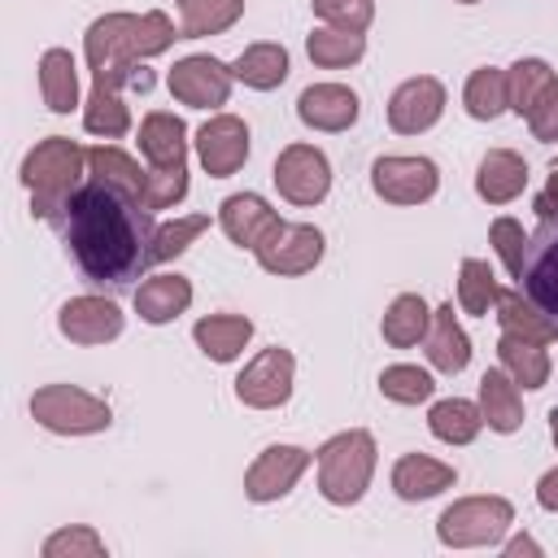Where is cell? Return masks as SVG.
Wrapping results in <instances>:
<instances>
[{
  "label": "cell",
  "instance_id": "ee69618b",
  "mask_svg": "<svg viewBox=\"0 0 558 558\" xmlns=\"http://www.w3.org/2000/svg\"><path fill=\"white\" fill-rule=\"evenodd\" d=\"M310 4H314V17L340 31H366L375 17V0H310Z\"/></svg>",
  "mask_w": 558,
  "mask_h": 558
},
{
  "label": "cell",
  "instance_id": "f907efd6",
  "mask_svg": "<svg viewBox=\"0 0 558 558\" xmlns=\"http://www.w3.org/2000/svg\"><path fill=\"white\" fill-rule=\"evenodd\" d=\"M458 4H480V0H458Z\"/></svg>",
  "mask_w": 558,
  "mask_h": 558
},
{
  "label": "cell",
  "instance_id": "f546056e",
  "mask_svg": "<svg viewBox=\"0 0 558 558\" xmlns=\"http://www.w3.org/2000/svg\"><path fill=\"white\" fill-rule=\"evenodd\" d=\"M244 0H179V39L222 35L240 22Z\"/></svg>",
  "mask_w": 558,
  "mask_h": 558
},
{
  "label": "cell",
  "instance_id": "f6af8a7d",
  "mask_svg": "<svg viewBox=\"0 0 558 558\" xmlns=\"http://www.w3.org/2000/svg\"><path fill=\"white\" fill-rule=\"evenodd\" d=\"M523 118H527L532 140H541V144H558V78L536 96V105H532Z\"/></svg>",
  "mask_w": 558,
  "mask_h": 558
},
{
  "label": "cell",
  "instance_id": "52a82bcc",
  "mask_svg": "<svg viewBox=\"0 0 558 558\" xmlns=\"http://www.w3.org/2000/svg\"><path fill=\"white\" fill-rule=\"evenodd\" d=\"M166 83H170V96H174L179 105H187V109H218V105H227L235 74H231V65H222L218 57L192 52V57L174 61V70H170Z\"/></svg>",
  "mask_w": 558,
  "mask_h": 558
},
{
  "label": "cell",
  "instance_id": "ffe728a7",
  "mask_svg": "<svg viewBox=\"0 0 558 558\" xmlns=\"http://www.w3.org/2000/svg\"><path fill=\"white\" fill-rule=\"evenodd\" d=\"M453 484H458V471L440 458H427V453H405L392 466V493L401 501H427V497H436Z\"/></svg>",
  "mask_w": 558,
  "mask_h": 558
},
{
  "label": "cell",
  "instance_id": "7402d4cb",
  "mask_svg": "<svg viewBox=\"0 0 558 558\" xmlns=\"http://www.w3.org/2000/svg\"><path fill=\"white\" fill-rule=\"evenodd\" d=\"M423 349H427V362H432L436 371H445V375L466 371V362H471V340H466L462 323L453 318V305L432 310V327H427V336H423Z\"/></svg>",
  "mask_w": 558,
  "mask_h": 558
},
{
  "label": "cell",
  "instance_id": "2e32d148",
  "mask_svg": "<svg viewBox=\"0 0 558 558\" xmlns=\"http://www.w3.org/2000/svg\"><path fill=\"white\" fill-rule=\"evenodd\" d=\"M357 113H362L357 92L344 83H310L296 96V118L310 131H349L357 122Z\"/></svg>",
  "mask_w": 558,
  "mask_h": 558
},
{
  "label": "cell",
  "instance_id": "4316f807",
  "mask_svg": "<svg viewBox=\"0 0 558 558\" xmlns=\"http://www.w3.org/2000/svg\"><path fill=\"white\" fill-rule=\"evenodd\" d=\"M480 414L493 432H514L523 423V397L519 384L506 371H484L480 379Z\"/></svg>",
  "mask_w": 558,
  "mask_h": 558
},
{
  "label": "cell",
  "instance_id": "ab89813d",
  "mask_svg": "<svg viewBox=\"0 0 558 558\" xmlns=\"http://www.w3.org/2000/svg\"><path fill=\"white\" fill-rule=\"evenodd\" d=\"M488 240H493V248H497L506 275L523 283V262H527V231H523V222H514V218H493Z\"/></svg>",
  "mask_w": 558,
  "mask_h": 558
},
{
  "label": "cell",
  "instance_id": "681fc988",
  "mask_svg": "<svg viewBox=\"0 0 558 558\" xmlns=\"http://www.w3.org/2000/svg\"><path fill=\"white\" fill-rule=\"evenodd\" d=\"M549 436H554V445H558V410H549Z\"/></svg>",
  "mask_w": 558,
  "mask_h": 558
},
{
  "label": "cell",
  "instance_id": "f35d334b",
  "mask_svg": "<svg viewBox=\"0 0 558 558\" xmlns=\"http://www.w3.org/2000/svg\"><path fill=\"white\" fill-rule=\"evenodd\" d=\"M201 231H209V214H187V218H174V222L157 227V231H153V244H148L153 262H174L179 253H187V244H192Z\"/></svg>",
  "mask_w": 558,
  "mask_h": 558
},
{
  "label": "cell",
  "instance_id": "7a4b0ae2",
  "mask_svg": "<svg viewBox=\"0 0 558 558\" xmlns=\"http://www.w3.org/2000/svg\"><path fill=\"white\" fill-rule=\"evenodd\" d=\"M174 22L161 9L148 13H105L87 26L83 35V52H87V70L96 78V87H148L153 74L140 70V61L166 52L174 44Z\"/></svg>",
  "mask_w": 558,
  "mask_h": 558
},
{
  "label": "cell",
  "instance_id": "d590c367",
  "mask_svg": "<svg viewBox=\"0 0 558 558\" xmlns=\"http://www.w3.org/2000/svg\"><path fill=\"white\" fill-rule=\"evenodd\" d=\"M549 83H554V70H549L541 57H523V61H514V65L506 70V100H510V109L523 118Z\"/></svg>",
  "mask_w": 558,
  "mask_h": 558
},
{
  "label": "cell",
  "instance_id": "ba28073f",
  "mask_svg": "<svg viewBox=\"0 0 558 558\" xmlns=\"http://www.w3.org/2000/svg\"><path fill=\"white\" fill-rule=\"evenodd\" d=\"M270 179H275L279 196L292 205H318L331 192V166H327L323 148H314V144H288L275 157Z\"/></svg>",
  "mask_w": 558,
  "mask_h": 558
},
{
  "label": "cell",
  "instance_id": "4fadbf2b",
  "mask_svg": "<svg viewBox=\"0 0 558 558\" xmlns=\"http://www.w3.org/2000/svg\"><path fill=\"white\" fill-rule=\"evenodd\" d=\"M440 113H445V83L432 74L405 78L388 100V126L397 135H423L440 122Z\"/></svg>",
  "mask_w": 558,
  "mask_h": 558
},
{
  "label": "cell",
  "instance_id": "1f68e13d",
  "mask_svg": "<svg viewBox=\"0 0 558 558\" xmlns=\"http://www.w3.org/2000/svg\"><path fill=\"white\" fill-rule=\"evenodd\" d=\"M427 327H432V310H427V301H423L418 292H401V296L388 305L384 323H379V331H384V340H388L392 349L418 344V340L427 336Z\"/></svg>",
  "mask_w": 558,
  "mask_h": 558
},
{
  "label": "cell",
  "instance_id": "d6a6232c",
  "mask_svg": "<svg viewBox=\"0 0 558 558\" xmlns=\"http://www.w3.org/2000/svg\"><path fill=\"white\" fill-rule=\"evenodd\" d=\"M305 52H310V61H314V65H323V70H344V65L362 61V52H366V39H362V31L318 26V31H310V39H305Z\"/></svg>",
  "mask_w": 558,
  "mask_h": 558
},
{
  "label": "cell",
  "instance_id": "6da1fadb",
  "mask_svg": "<svg viewBox=\"0 0 558 558\" xmlns=\"http://www.w3.org/2000/svg\"><path fill=\"white\" fill-rule=\"evenodd\" d=\"M135 209L140 205L122 201L96 179L74 192V201L65 205V240L87 279L122 283L153 262V253L144 248L153 244V231L144 227V214L135 218Z\"/></svg>",
  "mask_w": 558,
  "mask_h": 558
},
{
  "label": "cell",
  "instance_id": "e0dca14e",
  "mask_svg": "<svg viewBox=\"0 0 558 558\" xmlns=\"http://www.w3.org/2000/svg\"><path fill=\"white\" fill-rule=\"evenodd\" d=\"M279 222H283V218H279L257 192H235V196H227V201L218 205V227H222V235H227L231 244H240V248H257Z\"/></svg>",
  "mask_w": 558,
  "mask_h": 558
},
{
  "label": "cell",
  "instance_id": "30bf717a",
  "mask_svg": "<svg viewBox=\"0 0 558 558\" xmlns=\"http://www.w3.org/2000/svg\"><path fill=\"white\" fill-rule=\"evenodd\" d=\"M253 257L266 275H305L323 262V231L310 222H279L253 248Z\"/></svg>",
  "mask_w": 558,
  "mask_h": 558
},
{
  "label": "cell",
  "instance_id": "d4e9b609",
  "mask_svg": "<svg viewBox=\"0 0 558 558\" xmlns=\"http://www.w3.org/2000/svg\"><path fill=\"white\" fill-rule=\"evenodd\" d=\"M497 318H501V331H510V336H523V340H536V344H554L558 340V323L527 292H506L501 288Z\"/></svg>",
  "mask_w": 558,
  "mask_h": 558
},
{
  "label": "cell",
  "instance_id": "8fae6325",
  "mask_svg": "<svg viewBox=\"0 0 558 558\" xmlns=\"http://www.w3.org/2000/svg\"><path fill=\"white\" fill-rule=\"evenodd\" d=\"M292 375H296V357L279 344L262 349L235 379V397L253 410H275L292 397Z\"/></svg>",
  "mask_w": 558,
  "mask_h": 558
},
{
  "label": "cell",
  "instance_id": "60d3db41",
  "mask_svg": "<svg viewBox=\"0 0 558 558\" xmlns=\"http://www.w3.org/2000/svg\"><path fill=\"white\" fill-rule=\"evenodd\" d=\"M523 288H527V296H532L541 310L558 314V240L536 257L532 270H523Z\"/></svg>",
  "mask_w": 558,
  "mask_h": 558
},
{
  "label": "cell",
  "instance_id": "e575fe53",
  "mask_svg": "<svg viewBox=\"0 0 558 558\" xmlns=\"http://www.w3.org/2000/svg\"><path fill=\"white\" fill-rule=\"evenodd\" d=\"M83 126L100 140H118L131 131V109L113 87H92V96L83 100Z\"/></svg>",
  "mask_w": 558,
  "mask_h": 558
},
{
  "label": "cell",
  "instance_id": "4dcf8cb0",
  "mask_svg": "<svg viewBox=\"0 0 558 558\" xmlns=\"http://www.w3.org/2000/svg\"><path fill=\"white\" fill-rule=\"evenodd\" d=\"M427 427H432V436L445 440V445H471V440L480 436V427H484V414H480V405L466 401V397H445V401H436V405L427 410Z\"/></svg>",
  "mask_w": 558,
  "mask_h": 558
},
{
  "label": "cell",
  "instance_id": "44dd1931",
  "mask_svg": "<svg viewBox=\"0 0 558 558\" xmlns=\"http://www.w3.org/2000/svg\"><path fill=\"white\" fill-rule=\"evenodd\" d=\"M527 187V161L510 148H488L475 170V192L488 205H510Z\"/></svg>",
  "mask_w": 558,
  "mask_h": 558
},
{
  "label": "cell",
  "instance_id": "9a60e30c",
  "mask_svg": "<svg viewBox=\"0 0 558 558\" xmlns=\"http://www.w3.org/2000/svg\"><path fill=\"white\" fill-rule=\"evenodd\" d=\"M57 327L74 344H109L122 336V310L109 296H70L57 314Z\"/></svg>",
  "mask_w": 558,
  "mask_h": 558
},
{
  "label": "cell",
  "instance_id": "484cf974",
  "mask_svg": "<svg viewBox=\"0 0 558 558\" xmlns=\"http://www.w3.org/2000/svg\"><path fill=\"white\" fill-rule=\"evenodd\" d=\"M39 96L52 113L78 109V65L70 48H48L39 57Z\"/></svg>",
  "mask_w": 558,
  "mask_h": 558
},
{
  "label": "cell",
  "instance_id": "9c48e42d",
  "mask_svg": "<svg viewBox=\"0 0 558 558\" xmlns=\"http://www.w3.org/2000/svg\"><path fill=\"white\" fill-rule=\"evenodd\" d=\"M371 187L388 205H423L440 187V170L432 157H379L371 166Z\"/></svg>",
  "mask_w": 558,
  "mask_h": 558
},
{
  "label": "cell",
  "instance_id": "f1b7e54d",
  "mask_svg": "<svg viewBox=\"0 0 558 558\" xmlns=\"http://www.w3.org/2000/svg\"><path fill=\"white\" fill-rule=\"evenodd\" d=\"M231 74L253 92H270L288 78V48L283 44H248L231 61Z\"/></svg>",
  "mask_w": 558,
  "mask_h": 558
},
{
  "label": "cell",
  "instance_id": "277c9868",
  "mask_svg": "<svg viewBox=\"0 0 558 558\" xmlns=\"http://www.w3.org/2000/svg\"><path fill=\"white\" fill-rule=\"evenodd\" d=\"M318 493L331 506H353L371 488L375 475V436L362 427L336 432L331 440L318 445Z\"/></svg>",
  "mask_w": 558,
  "mask_h": 558
},
{
  "label": "cell",
  "instance_id": "8992f818",
  "mask_svg": "<svg viewBox=\"0 0 558 558\" xmlns=\"http://www.w3.org/2000/svg\"><path fill=\"white\" fill-rule=\"evenodd\" d=\"M510 523H514V506L506 497H462L440 510L436 536L449 549H475V545H497Z\"/></svg>",
  "mask_w": 558,
  "mask_h": 558
},
{
  "label": "cell",
  "instance_id": "d6986e66",
  "mask_svg": "<svg viewBox=\"0 0 558 558\" xmlns=\"http://www.w3.org/2000/svg\"><path fill=\"white\" fill-rule=\"evenodd\" d=\"M87 170L96 183H105L109 192H118L122 201L140 205L144 209V183H148V170H140V161L113 144H96L87 148Z\"/></svg>",
  "mask_w": 558,
  "mask_h": 558
},
{
  "label": "cell",
  "instance_id": "5bb4252c",
  "mask_svg": "<svg viewBox=\"0 0 558 558\" xmlns=\"http://www.w3.org/2000/svg\"><path fill=\"white\" fill-rule=\"evenodd\" d=\"M196 157L209 179H227L248 161V126L235 113H218L196 131Z\"/></svg>",
  "mask_w": 558,
  "mask_h": 558
},
{
  "label": "cell",
  "instance_id": "8d00e7d4",
  "mask_svg": "<svg viewBox=\"0 0 558 558\" xmlns=\"http://www.w3.org/2000/svg\"><path fill=\"white\" fill-rule=\"evenodd\" d=\"M497 296H501V283L488 270V262L466 257L458 270V305L466 314H488V310H497Z\"/></svg>",
  "mask_w": 558,
  "mask_h": 558
},
{
  "label": "cell",
  "instance_id": "5b68a950",
  "mask_svg": "<svg viewBox=\"0 0 558 558\" xmlns=\"http://www.w3.org/2000/svg\"><path fill=\"white\" fill-rule=\"evenodd\" d=\"M31 414L39 427L57 432V436H92L105 432L113 423V410L105 397L74 388V384H48L31 397Z\"/></svg>",
  "mask_w": 558,
  "mask_h": 558
},
{
  "label": "cell",
  "instance_id": "7bdbcfd3",
  "mask_svg": "<svg viewBox=\"0 0 558 558\" xmlns=\"http://www.w3.org/2000/svg\"><path fill=\"white\" fill-rule=\"evenodd\" d=\"M105 554V541L92 532V527H61L44 541V558H100Z\"/></svg>",
  "mask_w": 558,
  "mask_h": 558
},
{
  "label": "cell",
  "instance_id": "74e56055",
  "mask_svg": "<svg viewBox=\"0 0 558 558\" xmlns=\"http://www.w3.org/2000/svg\"><path fill=\"white\" fill-rule=\"evenodd\" d=\"M379 392H384L388 401H397V405H418V401H427V397L436 392V384H432V375H427L423 366L397 362V366H388V371L379 375Z\"/></svg>",
  "mask_w": 558,
  "mask_h": 558
},
{
  "label": "cell",
  "instance_id": "7c38bea8",
  "mask_svg": "<svg viewBox=\"0 0 558 558\" xmlns=\"http://www.w3.org/2000/svg\"><path fill=\"white\" fill-rule=\"evenodd\" d=\"M314 453L301 445H270L253 458V466L244 471V497L248 501H279L296 488V480L310 471Z\"/></svg>",
  "mask_w": 558,
  "mask_h": 558
},
{
  "label": "cell",
  "instance_id": "c3c4849f",
  "mask_svg": "<svg viewBox=\"0 0 558 558\" xmlns=\"http://www.w3.org/2000/svg\"><path fill=\"white\" fill-rule=\"evenodd\" d=\"M506 554H510V558H514V554H541V545H536L532 536H514V541L506 545Z\"/></svg>",
  "mask_w": 558,
  "mask_h": 558
},
{
  "label": "cell",
  "instance_id": "3957f363",
  "mask_svg": "<svg viewBox=\"0 0 558 558\" xmlns=\"http://www.w3.org/2000/svg\"><path fill=\"white\" fill-rule=\"evenodd\" d=\"M83 166H87V153L74 140L65 135L39 140L22 157V183L31 187V209L39 218H57L83 187Z\"/></svg>",
  "mask_w": 558,
  "mask_h": 558
},
{
  "label": "cell",
  "instance_id": "7dc6e473",
  "mask_svg": "<svg viewBox=\"0 0 558 558\" xmlns=\"http://www.w3.org/2000/svg\"><path fill=\"white\" fill-rule=\"evenodd\" d=\"M536 501H541L545 510H554V514H558V466L541 475V484H536Z\"/></svg>",
  "mask_w": 558,
  "mask_h": 558
},
{
  "label": "cell",
  "instance_id": "ac0fdd59",
  "mask_svg": "<svg viewBox=\"0 0 558 558\" xmlns=\"http://www.w3.org/2000/svg\"><path fill=\"white\" fill-rule=\"evenodd\" d=\"M140 153L148 157L153 170H170V166H187V126L183 118L153 109L140 122Z\"/></svg>",
  "mask_w": 558,
  "mask_h": 558
},
{
  "label": "cell",
  "instance_id": "83f0119b",
  "mask_svg": "<svg viewBox=\"0 0 558 558\" xmlns=\"http://www.w3.org/2000/svg\"><path fill=\"white\" fill-rule=\"evenodd\" d=\"M497 357H501V371H506L514 384H523V388H545V384H549V353H545V344L501 331Z\"/></svg>",
  "mask_w": 558,
  "mask_h": 558
},
{
  "label": "cell",
  "instance_id": "bcb514c9",
  "mask_svg": "<svg viewBox=\"0 0 558 558\" xmlns=\"http://www.w3.org/2000/svg\"><path fill=\"white\" fill-rule=\"evenodd\" d=\"M536 218L541 222H558V166L549 170V179H545V187L536 196Z\"/></svg>",
  "mask_w": 558,
  "mask_h": 558
},
{
  "label": "cell",
  "instance_id": "b9f144b4",
  "mask_svg": "<svg viewBox=\"0 0 558 558\" xmlns=\"http://www.w3.org/2000/svg\"><path fill=\"white\" fill-rule=\"evenodd\" d=\"M187 196V166H170V170H153L148 166V183H144V209H174Z\"/></svg>",
  "mask_w": 558,
  "mask_h": 558
},
{
  "label": "cell",
  "instance_id": "cb8c5ba5",
  "mask_svg": "<svg viewBox=\"0 0 558 558\" xmlns=\"http://www.w3.org/2000/svg\"><path fill=\"white\" fill-rule=\"evenodd\" d=\"M192 305V283L187 275H148L135 288V310L144 323H170Z\"/></svg>",
  "mask_w": 558,
  "mask_h": 558
},
{
  "label": "cell",
  "instance_id": "836d02e7",
  "mask_svg": "<svg viewBox=\"0 0 558 558\" xmlns=\"http://www.w3.org/2000/svg\"><path fill=\"white\" fill-rule=\"evenodd\" d=\"M462 105H466V113L480 118V122H493L497 113H506V109H510V100H506V70L480 65V70L466 78V87H462Z\"/></svg>",
  "mask_w": 558,
  "mask_h": 558
},
{
  "label": "cell",
  "instance_id": "603a6c76",
  "mask_svg": "<svg viewBox=\"0 0 558 558\" xmlns=\"http://www.w3.org/2000/svg\"><path fill=\"white\" fill-rule=\"evenodd\" d=\"M192 340L209 362H235L253 340V323L244 314H205L192 327Z\"/></svg>",
  "mask_w": 558,
  "mask_h": 558
}]
</instances>
